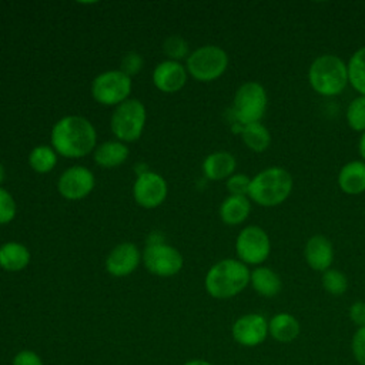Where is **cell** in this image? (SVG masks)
<instances>
[{
	"label": "cell",
	"instance_id": "1f68e13d",
	"mask_svg": "<svg viewBox=\"0 0 365 365\" xmlns=\"http://www.w3.org/2000/svg\"><path fill=\"white\" fill-rule=\"evenodd\" d=\"M143 57L135 51H128L121 58V71L128 77L137 74L141 70Z\"/></svg>",
	"mask_w": 365,
	"mask_h": 365
},
{
	"label": "cell",
	"instance_id": "ffe728a7",
	"mask_svg": "<svg viewBox=\"0 0 365 365\" xmlns=\"http://www.w3.org/2000/svg\"><path fill=\"white\" fill-rule=\"evenodd\" d=\"M251 212V200L247 195H228L220 205V217L227 225L244 222Z\"/></svg>",
	"mask_w": 365,
	"mask_h": 365
},
{
	"label": "cell",
	"instance_id": "74e56055",
	"mask_svg": "<svg viewBox=\"0 0 365 365\" xmlns=\"http://www.w3.org/2000/svg\"><path fill=\"white\" fill-rule=\"evenodd\" d=\"M4 177H6V171H4V167H3V164L0 163V184L3 182Z\"/></svg>",
	"mask_w": 365,
	"mask_h": 365
},
{
	"label": "cell",
	"instance_id": "2e32d148",
	"mask_svg": "<svg viewBox=\"0 0 365 365\" xmlns=\"http://www.w3.org/2000/svg\"><path fill=\"white\" fill-rule=\"evenodd\" d=\"M187 81V68L174 60H165L160 63L153 71L154 86L164 93L180 91Z\"/></svg>",
	"mask_w": 365,
	"mask_h": 365
},
{
	"label": "cell",
	"instance_id": "9c48e42d",
	"mask_svg": "<svg viewBox=\"0 0 365 365\" xmlns=\"http://www.w3.org/2000/svg\"><path fill=\"white\" fill-rule=\"evenodd\" d=\"M235 252L245 265L259 267L271 252V241L264 228L247 225L240 231L235 240Z\"/></svg>",
	"mask_w": 365,
	"mask_h": 365
},
{
	"label": "cell",
	"instance_id": "52a82bcc",
	"mask_svg": "<svg viewBox=\"0 0 365 365\" xmlns=\"http://www.w3.org/2000/svg\"><path fill=\"white\" fill-rule=\"evenodd\" d=\"M145 107L137 98H128L113 111L110 125L118 141L131 143L140 138L145 124Z\"/></svg>",
	"mask_w": 365,
	"mask_h": 365
},
{
	"label": "cell",
	"instance_id": "7c38bea8",
	"mask_svg": "<svg viewBox=\"0 0 365 365\" xmlns=\"http://www.w3.org/2000/svg\"><path fill=\"white\" fill-rule=\"evenodd\" d=\"M93 173L83 165H73L67 168L58 178L57 188L66 200H81L87 197L94 188Z\"/></svg>",
	"mask_w": 365,
	"mask_h": 365
},
{
	"label": "cell",
	"instance_id": "277c9868",
	"mask_svg": "<svg viewBox=\"0 0 365 365\" xmlns=\"http://www.w3.org/2000/svg\"><path fill=\"white\" fill-rule=\"evenodd\" d=\"M308 83L319 96H339L348 84L346 63L335 54L315 57L308 68Z\"/></svg>",
	"mask_w": 365,
	"mask_h": 365
},
{
	"label": "cell",
	"instance_id": "4dcf8cb0",
	"mask_svg": "<svg viewBox=\"0 0 365 365\" xmlns=\"http://www.w3.org/2000/svg\"><path fill=\"white\" fill-rule=\"evenodd\" d=\"M251 178L247 174H232L231 177L227 178L225 187L230 192V195H247L248 197V190H250Z\"/></svg>",
	"mask_w": 365,
	"mask_h": 365
},
{
	"label": "cell",
	"instance_id": "7a4b0ae2",
	"mask_svg": "<svg viewBox=\"0 0 365 365\" xmlns=\"http://www.w3.org/2000/svg\"><path fill=\"white\" fill-rule=\"evenodd\" d=\"M251 271L240 259L225 258L215 262L205 275V289L217 299H228L238 295L250 284Z\"/></svg>",
	"mask_w": 365,
	"mask_h": 365
},
{
	"label": "cell",
	"instance_id": "836d02e7",
	"mask_svg": "<svg viewBox=\"0 0 365 365\" xmlns=\"http://www.w3.org/2000/svg\"><path fill=\"white\" fill-rule=\"evenodd\" d=\"M348 315H349V319H351L355 325H358L359 328H361V327H365V302H364V301H356V302H354V304L349 307Z\"/></svg>",
	"mask_w": 365,
	"mask_h": 365
},
{
	"label": "cell",
	"instance_id": "e575fe53",
	"mask_svg": "<svg viewBox=\"0 0 365 365\" xmlns=\"http://www.w3.org/2000/svg\"><path fill=\"white\" fill-rule=\"evenodd\" d=\"M11 365H43L40 356L29 349L20 351L14 358H13V364Z\"/></svg>",
	"mask_w": 365,
	"mask_h": 365
},
{
	"label": "cell",
	"instance_id": "ba28073f",
	"mask_svg": "<svg viewBox=\"0 0 365 365\" xmlns=\"http://www.w3.org/2000/svg\"><path fill=\"white\" fill-rule=\"evenodd\" d=\"M131 77L121 70H110L98 74L91 84L93 98L103 106H118L128 100Z\"/></svg>",
	"mask_w": 365,
	"mask_h": 365
},
{
	"label": "cell",
	"instance_id": "6da1fadb",
	"mask_svg": "<svg viewBox=\"0 0 365 365\" xmlns=\"http://www.w3.org/2000/svg\"><path fill=\"white\" fill-rule=\"evenodd\" d=\"M94 125L81 115H66L51 128V145L67 158H80L96 148Z\"/></svg>",
	"mask_w": 365,
	"mask_h": 365
},
{
	"label": "cell",
	"instance_id": "8992f818",
	"mask_svg": "<svg viewBox=\"0 0 365 365\" xmlns=\"http://www.w3.org/2000/svg\"><path fill=\"white\" fill-rule=\"evenodd\" d=\"M228 67V54L218 46L207 44L187 57V73L195 80L208 83L221 77Z\"/></svg>",
	"mask_w": 365,
	"mask_h": 365
},
{
	"label": "cell",
	"instance_id": "8d00e7d4",
	"mask_svg": "<svg viewBox=\"0 0 365 365\" xmlns=\"http://www.w3.org/2000/svg\"><path fill=\"white\" fill-rule=\"evenodd\" d=\"M184 365H211V364L207 361H202V359H192V361L185 362Z\"/></svg>",
	"mask_w": 365,
	"mask_h": 365
},
{
	"label": "cell",
	"instance_id": "484cf974",
	"mask_svg": "<svg viewBox=\"0 0 365 365\" xmlns=\"http://www.w3.org/2000/svg\"><path fill=\"white\" fill-rule=\"evenodd\" d=\"M29 164L38 174H46L51 171L57 164V155L54 148H51L50 145L34 147L29 154Z\"/></svg>",
	"mask_w": 365,
	"mask_h": 365
},
{
	"label": "cell",
	"instance_id": "e0dca14e",
	"mask_svg": "<svg viewBox=\"0 0 365 365\" xmlns=\"http://www.w3.org/2000/svg\"><path fill=\"white\" fill-rule=\"evenodd\" d=\"M338 187L348 195H358L365 191V163L354 160L342 165L336 178Z\"/></svg>",
	"mask_w": 365,
	"mask_h": 365
},
{
	"label": "cell",
	"instance_id": "d4e9b609",
	"mask_svg": "<svg viewBox=\"0 0 365 365\" xmlns=\"http://www.w3.org/2000/svg\"><path fill=\"white\" fill-rule=\"evenodd\" d=\"M348 84L359 94L365 96V46L359 47L348 60Z\"/></svg>",
	"mask_w": 365,
	"mask_h": 365
},
{
	"label": "cell",
	"instance_id": "d6a6232c",
	"mask_svg": "<svg viewBox=\"0 0 365 365\" xmlns=\"http://www.w3.org/2000/svg\"><path fill=\"white\" fill-rule=\"evenodd\" d=\"M351 348L355 359L361 365H365V327H361L356 329V332L352 336Z\"/></svg>",
	"mask_w": 365,
	"mask_h": 365
},
{
	"label": "cell",
	"instance_id": "f1b7e54d",
	"mask_svg": "<svg viewBox=\"0 0 365 365\" xmlns=\"http://www.w3.org/2000/svg\"><path fill=\"white\" fill-rule=\"evenodd\" d=\"M163 51L170 60L178 61L188 54V43L181 36H170L163 44Z\"/></svg>",
	"mask_w": 365,
	"mask_h": 365
},
{
	"label": "cell",
	"instance_id": "d6986e66",
	"mask_svg": "<svg viewBox=\"0 0 365 365\" xmlns=\"http://www.w3.org/2000/svg\"><path fill=\"white\" fill-rule=\"evenodd\" d=\"M250 284L257 294L265 298H272L281 292L282 281L279 275L269 267L259 265L251 271Z\"/></svg>",
	"mask_w": 365,
	"mask_h": 365
},
{
	"label": "cell",
	"instance_id": "4fadbf2b",
	"mask_svg": "<svg viewBox=\"0 0 365 365\" xmlns=\"http://www.w3.org/2000/svg\"><path fill=\"white\" fill-rule=\"evenodd\" d=\"M268 335V322L259 314H245L232 325V338L242 346H257Z\"/></svg>",
	"mask_w": 365,
	"mask_h": 365
},
{
	"label": "cell",
	"instance_id": "7402d4cb",
	"mask_svg": "<svg viewBox=\"0 0 365 365\" xmlns=\"http://www.w3.org/2000/svg\"><path fill=\"white\" fill-rule=\"evenodd\" d=\"M268 334L278 342H291L299 335V322L294 315L279 312L269 319Z\"/></svg>",
	"mask_w": 365,
	"mask_h": 365
},
{
	"label": "cell",
	"instance_id": "cb8c5ba5",
	"mask_svg": "<svg viewBox=\"0 0 365 365\" xmlns=\"http://www.w3.org/2000/svg\"><path fill=\"white\" fill-rule=\"evenodd\" d=\"M241 138L244 144L254 153H264L271 144V133L262 123L242 125Z\"/></svg>",
	"mask_w": 365,
	"mask_h": 365
},
{
	"label": "cell",
	"instance_id": "5bb4252c",
	"mask_svg": "<svg viewBox=\"0 0 365 365\" xmlns=\"http://www.w3.org/2000/svg\"><path fill=\"white\" fill-rule=\"evenodd\" d=\"M140 259L141 254L137 245L123 242L110 251L106 259V269L113 277H127L138 267Z\"/></svg>",
	"mask_w": 365,
	"mask_h": 365
},
{
	"label": "cell",
	"instance_id": "30bf717a",
	"mask_svg": "<svg viewBox=\"0 0 365 365\" xmlns=\"http://www.w3.org/2000/svg\"><path fill=\"white\" fill-rule=\"evenodd\" d=\"M143 262L157 277H173L182 268V255L164 242H150L143 252Z\"/></svg>",
	"mask_w": 365,
	"mask_h": 365
},
{
	"label": "cell",
	"instance_id": "f546056e",
	"mask_svg": "<svg viewBox=\"0 0 365 365\" xmlns=\"http://www.w3.org/2000/svg\"><path fill=\"white\" fill-rule=\"evenodd\" d=\"M17 212V205L11 194L0 187V224L10 222Z\"/></svg>",
	"mask_w": 365,
	"mask_h": 365
},
{
	"label": "cell",
	"instance_id": "d590c367",
	"mask_svg": "<svg viewBox=\"0 0 365 365\" xmlns=\"http://www.w3.org/2000/svg\"><path fill=\"white\" fill-rule=\"evenodd\" d=\"M358 151H359V155H361L362 161L365 163V131L361 133V137H359V141H358Z\"/></svg>",
	"mask_w": 365,
	"mask_h": 365
},
{
	"label": "cell",
	"instance_id": "4316f807",
	"mask_svg": "<svg viewBox=\"0 0 365 365\" xmlns=\"http://www.w3.org/2000/svg\"><path fill=\"white\" fill-rule=\"evenodd\" d=\"M346 123L356 133L365 131V96H358L346 107Z\"/></svg>",
	"mask_w": 365,
	"mask_h": 365
},
{
	"label": "cell",
	"instance_id": "ac0fdd59",
	"mask_svg": "<svg viewBox=\"0 0 365 365\" xmlns=\"http://www.w3.org/2000/svg\"><path fill=\"white\" fill-rule=\"evenodd\" d=\"M237 167L235 157L228 151H215L205 157L202 171L208 180L220 181L234 174Z\"/></svg>",
	"mask_w": 365,
	"mask_h": 365
},
{
	"label": "cell",
	"instance_id": "83f0119b",
	"mask_svg": "<svg viewBox=\"0 0 365 365\" xmlns=\"http://www.w3.org/2000/svg\"><path fill=\"white\" fill-rule=\"evenodd\" d=\"M321 284L324 289L331 295H342L348 289L346 275L342 271L332 267L322 272Z\"/></svg>",
	"mask_w": 365,
	"mask_h": 365
},
{
	"label": "cell",
	"instance_id": "5b68a950",
	"mask_svg": "<svg viewBox=\"0 0 365 365\" xmlns=\"http://www.w3.org/2000/svg\"><path fill=\"white\" fill-rule=\"evenodd\" d=\"M268 106V96L264 86L258 81L242 83L232 101V111L241 125L261 123Z\"/></svg>",
	"mask_w": 365,
	"mask_h": 365
},
{
	"label": "cell",
	"instance_id": "8fae6325",
	"mask_svg": "<svg viewBox=\"0 0 365 365\" xmlns=\"http://www.w3.org/2000/svg\"><path fill=\"white\" fill-rule=\"evenodd\" d=\"M167 191L168 188L165 180L154 171H145L143 174H138L133 185L134 200L143 208L158 207L165 200Z\"/></svg>",
	"mask_w": 365,
	"mask_h": 365
},
{
	"label": "cell",
	"instance_id": "9a60e30c",
	"mask_svg": "<svg viewBox=\"0 0 365 365\" xmlns=\"http://www.w3.org/2000/svg\"><path fill=\"white\" fill-rule=\"evenodd\" d=\"M304 258L307 265L318 272H324L331 268L334 261L332 242L321 234L309 237L304 245Z\"/></svg>",
	"mask_w": 365,
	"mask_h": 365
},
{
	"label": "cell",
	"instance_id": "44dd1931",
	"mask_svg": "<svg viewBox=\"0 0 365 365\" xmlns=\"http://www.w3.org/2000/svg\"><path fill=\"white\" fill-rule=\"evenodd\" d=\"M30 262L29 248L20 242H6L0 247V268L16 272L24 269Z\"/></svg>",
	"mask_w": 365,
	"mask_h": 365
},
{
	"label": "cell",
	"instance_id": "3957f363",
	"mask_svg": "<svg viewBox=\"0 0 365 365\" xmlns=\"http://www.w3.org/2000/svg\"><path fill=\"white\" fill-rule=\"evenodd\" d=\"M292 185V177L288 170L272 165L251 178L248 198L261 207H277L289 197Z\"/></svg>",
	"mask_w": 365,
	"mask_h": 365
},
{
	"label": "cell",
	"instance_id": "603a6c76",
	"mask_svg": "<svg viewBox=\"0 0 365 365\" xmlns=\"http://www.w3.org/2000/svg\"><path fill=\"white\" fill-rule=\"evenodd\" d=\"M130 151L128 147L121 141H106L94 150V161L100 167L113 168L123 164Z\"/></svg>",
	"mask_w": 365,
	"mask_h": 365
}]
</instances>
